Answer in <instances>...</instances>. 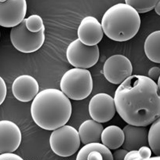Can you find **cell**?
I'll list each match as a JSON object with an SVG mask.
<instances>
[{
    "label": "cell",
    "instance_id": "1",
    "mask_svg": "<svg viewBox=\"0 0 160 160\" xmlns=\"http://www.w3.org/2000/svg\"><path fill=\"white\" fill-rule=\"evenodd\" d=\"M114 100L117 112L128 124L146 127L159 118L160 89L148 77H129L117 89Z\"/></svg>",
    "mask_w": 160,
    "mask_h": 160
},
{
    "label": "cell",
    "instance_id": "2",
    "mask_svg": "<svg viewBox=\"0 0 160 160\" xmlns=\"http://www.w3.org/2000/svg\"><path fill=\"white\" fill-rule=\"evenodd\" d=\"M72 106L69 98L60 90H42L33 99L31 107L33 120L45 130L53 131L66 124L71 118Z\"/></svg>",
    "mask_w": 160,
    "mask_h": 160
},
{
    "label": "cell",
    "instance_id": "3",
    "mask_svg": "<svg viewBox=\"0 0 160 160\" xmlns=\"http://www.w3.org/2000/svg\"><path fill=\"white\" fill-rule=\"evenodd\" d=\"M141 24L139 13L132 7L123 3L114 4L106 11L101 23L105 35L118 42L127 41L134 37Z\"/></svg>",
    "mask_w": 160,
    "mask_h": 160
},
{
    "label": "cell",
    "instance_id": "4",
    "mask_svg": "<svg viewBox=\"0 0 160 160\" xmlns=\"http://www.w3.org/2000/svg\"><path fill=\"white\" fill-rule=\"evenodd\" d=\"M60 88L69 98L75 101L84 100L90 95L93 90L91 73L87 69L77 68L70 69L62 77Z\"/></svg>",
    "mask_w": 160,
    "mask_h": 160
},
{
    "label": "cell",
    "instance_id": "5",
    "mask_svg": "<svg viewBox=\"0 0 160 160\" xmlns=\"http://www.w3.org/2000/svg\"><path fill=\"white\" fill-rule=\"evenodd\" d=\"M49 142L53 152L62 157H70L75 154L79 148L81 143L78 130L68 125L53 130Z\"/></svg>",
    "mask_w": 160,
    "mask_h": 160
},
{
    "label": "cell",
    "instance_id": "6",
    "mask_svg": "<svg viewBox=\"0 0 160 160\" xmlns=\"http://www.w3.org/2000/svg\"><path fill=\"white\" fill-rule=\"evenodd\" d=\"M45 28L38 33H32L26 28L25 21L19 25L11 28L10 39L13 47L20 52L30 53L35 52L43 45L45 40Z\"/></svg>",
    "mask_w": 160,
    "mask_h": 160
},
{
    "label": "cell",
    "instance_id": "7",
    "mask_svg": "<svg viewBox=\"0 0 160 160\" xmlns=\"http://www.w3.org/2000/svg\"><path fill=\"white\" fill-rule=\"evenodd\" d=\"M66 57L72 66L86 69L93 67L98 62L100 51L98 45L88 46L77 39L72 42L68 46Z\"/></svg>",
    "mask_w": 160,
    "mask_h": 160
},
{
    "label": "cell",
    "instance_id": "8",
    "mask_svg": "<svg viewBox=\"0 0 160 160\" xmlns=\"http://www.w3.org/2000/svg\"><path fill=\"white\" fill-rule=\"evenodd\" d=\"M133 68L128 58L122 55H112L105 61L103 66V74L109 82L120 84L131 76Z\"/></svg>",
    "mask_w": 160,
    "mask_h": 160
},
{
    "label": "cell",
    "instance_id": "9",
    "mask_svg": "<svg viewBox=\"0 0 160 160\" xmlns=\"http://www.w3.org/2000/svg\"><path fill=\"white\" fill-rule=\"evenodd\" d=\"M28 9L26 0H6L0 2V26L12 28L21 24Z\"/></svg>",
    "mask_w": 160,
    "mask_h": 160
},
{
    "label": "cell",
    "instance_id": "10",
    "mask_svg": "<svg viewBox=\"0 0 160 160\" xmlns=\"http://www.w3.org/2000/svg\"><path fill=\"white\" fill-rule=\"evenodd\" d=\"M89 112L93 120L100 123L108 122L116 113L114 98L105 93L96 94L89 101Z\"/></svg>",
    "mask_w": 160,
    "mask_h": 160
},
{
    "label": "cell",
    "instance_id": "11",
    "mask_svg": "<svg viewBox=\"0 0 160 160\" xmlns=\"http://www.w3.org/2000/svg\"><path fill=\"white\" fill-rule=\"evenodd\" d=\"M22 134L21 130L13 122L0 121V153L13 152L21 145Z\"/></svg>",
    "mask_w": 160,
    "mask_h": 160
},
{
    "label": "cell",
    "instance_id": "12",
    "mask_svg": "<svg viewBox=\"0 0 160 160\" xmlns=\"http://www.w3.org/2000/svg\"><path fill=\"white\" fill-rule=\"evenodd\" d=\"M78 39L88 46L97 45L102 40L103 32L102 25L96 18L87 16L83 18L78 29Z\"/></svg>",
    "mask_w": 160,
    "mask_h": 160
},
{
    "label": "cell",
    "instance_id": "13",
    "mask_svg": "<svg viewBox=\"0 0 160 160\" xmlns=\"http://www.w3.org/2000/svg\"><path fill=\"white\" fill-rule=\"evenodd\" d=\"M39 85L32 76L22 75L18 76L13 81L12 86L13 96L22 102H30L39 93Z\"/></svg>",
    "mask_w": 160,
    "mask_h": 160
},
{
    "label": "cell",
    "instance_id": "14",
    "mask_svg": "<svg viewBox=\"0 0 160 160\" xmlns=\"http://www.w3.org/2000/svg\"><path fill=\"white\" fill-rule=\"evenodd\" d=\"M122 130L125 137L122 145L123 149L128 151L138 150L142 146H148L147 128L128 124Z\"/></svg>",
    "mask_w": 160,
    "mask_h": 160
},
{
    "label": "cell",
    "instance_id": "15",
    "mask_svg": "<svg viewBox=\"0 0 160 160\" xmlns=\"http://www.w3.org/2000/svg\"><path fill=\"white\" fill-rule=\"evenodd\" d=\"M77 160H113L111 151L100 142L86 144L79 151Z\"/></svg>",
    "mask_w": 160,
    "mask_h": 160
},
{
    "label": "cell",
    "instance_id": "16",
    "mask_svg": "<svg viewBox=\"0 0 160 160\" xmlns=\"http://www.w3.org/2000/svg\"><path fill=\"white\" fill-rule=\"evenodd\" d=\"M104 129L100 123L92 119L85 121L79 128L81 142L86 145L92 142H100L101 135Z\"/></svg>",
    "mask_w": 160,
    "mask_h": 160
},
{
    "label": "cell",
    "instance_id": "17",
    "mask_svg": "<svg viewBox=\"0 0 160 160\" xmlns=\"http://www.w3.org/2000/svg\"><path fill=\"white\" fill-rule=\"evenodd\" d=\"M124 134L121 128L116 125H110L102 131L101 141L110 150H116L122 146Z\"/></svg>",
    "mask_w": 160,
    "mask_h": 160
},
{
    "label": "cell",
    "instance_id": "18",
    "mask_svg": "<svg viewBox=\"0 0 160 160\" xmlns=\"http://www.w3.org/2000/svg\"><path fill=\"white\" fill-rule=\"evenodd\" d=\"M160 31H155L150 34L145 40L144 50L148 58L151 61L160 63Z\"/></svg>",
    "mask_w": 160,
    "mask_h": 160
},
{
    "label": "cell",
    "instance_id": "19",
    "mask_svg": "<svg viewBox=\"0 0 160 160\" xmlns=\"http://www.w3.org/2000/svg\"><path fill=\"white\" fill-rule=\"evenodd\" d=\"M160 118L152 123L148 131V143L150 149L156 156L160 155Z\"/></svg>",
    "mask_w": 160,
    "mask_h": 160
},
{
    "label": "cell",
    "instance_id": "20",
    "mask_svg": "<svg viewBox=\"0 0 160 160\" xmlns=\"http://www.w3.org/2000/svg\"><path fill=\"white\" fill-rule=\"evenodd\" d=\"M159 1L158 0H126L125 3L128 4L139 13H146L154 8Z\"/></svg>",
    "mask_w": 160,
    "mask_h": 160
},
{
    "label": "cell",
    "instance_id": "21",
    "mask_svg": "<svg viewBox=\"0 0 160 160\" xmlns=\"http://www.w3.org/2000/svg\"><path fill=\"white\" fill-rule=\"evenodd\" d=\"M24 21L26 28L31 32H39L45 28L43 21L39 15H31Z\"/></svg>",
    "mask_w": 160,
    "mask_h": 160
},
{
    "label": "cell",
    "instance_id": "22",
    "mask_svg": "<svg viewBox=\"0 0 160 160\" xmlns=\"http://www.w3.org/2000/svg\"><path fill=\"white\" fill-rule=\"evenodd\" d=\"M141 160H149L152 156V150L147 146H143L138 150Z\"/></svg>",
    "mask_w": 160,
    "mask_h": 160
},
{
    "label": "cell",
    "instance_id": "23",
    "mask_svg": "<svg viewBox=\"0 0 160 160\" xmlns=\"http://www.w3.org/2000/svg\"><path fill=\"white\" fill-rule=\"evenodd\" d=\"M0 105H1L5 101L7 93L6 82L1 77H0Z\"/></svg>",
    "mask_w": 160,
    "mask_h": 160
},
{
    "label": "cell",
    "instance_id": "24",
    "mask_svg": "<svg viewBox=\"0 0 160 160\" xmlns=\"http://www.w3.org/2000/svg\"><path fill=\"white\" fill-rule=\"evenodd\" d=\"M1 160H23V159L19 155L12 152H5L0 155Z\"/></svg>",
    "mask_w": 160,
    "mask_h": 160
},
{
    "label": "cell",
    "instance_id": "25",
    "mask_svg": "<svg viewBox=\"0 0 160 160\" xmlns=\"http://www.w3.org/2000/svg\"><path fill=\"white\" fill-rule=\"evenodd\" d=\"M160 69L159 67H154L152 68L148 72V75L151 79L156 80L160 78Z\"/></svg>",
    "mask_w": 160,
    "mask_h": 160
},
{
    "label": "cell",
    "instance_id": "26",
    "mask_svg": "<svg viewBox=\"0 0 160 160\" xmlns=\"http://www.w3.org/2000/svg\"><path fill=\"white\" fill-rule=\"evenodd\" d=\"M128 152V151L123 149V148L116 150L112 154L113 160H124L125 156Z\"/></svg>",
    "mask_w": 160,
    "mask_h": 160
},
{
    "label": "cell",
    "instance_id": "27",
    "mask_svg": "<svg viewBox=\"0 0 160 160\" xmlns=\"http://www.w3.org/2000/svg\"><path fill=\"white\" fill-rule=\"evenodd\" d=\"M125 160H141L138 150H133L128 151L125 156Z\"/></svg>",
    "mask_w": 160,
    "mask_h": 160
},
{
    "label": "cell",
    "instance_id": "28",
    "mask_svg": "<svg viewBox=\"0 0 160 160\" xmlns=\"http://www.w3.org/2000/svg\"><path fill=\"white\" fill-rule=\"evenodd\" d=\"M160 1L158 2L156 6H155L154 8V9L155 12L157 13V14L159 15H160Z\"/></svg>",
    "mask_w": 160,
    "mask_h": 160
},
{
    "label": "cell",
    "instance_id": "29",
    "mask_svg": "<svg viewBox=\"0 0 160 160\" xmlns=\"http://www.w3.org/2000/svg\"><path fill=\"white\" fill-rule=\"evenodd\" d=\"M149 160H160V156H156L152 158L150 157Z\"/></svg>",
    "mask_w": 160,
    "mask_h": 160
},
{
    "label": "cell",
    "instance_id": "30",
    "mask_svg": "<svg viewBox=\"0 0 160 160\" xmlns=\"http://www.w3.org/2000/svg\"><path fill=\"white\" fill-rule=\"evenodd\" d=\"M157 85L158 87L160 89V78H159L158 79V83Z\"/></svg>",
    "mask_w": 160,
    "mask_h": 160
}]
</instances>
